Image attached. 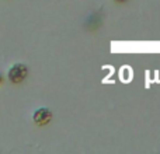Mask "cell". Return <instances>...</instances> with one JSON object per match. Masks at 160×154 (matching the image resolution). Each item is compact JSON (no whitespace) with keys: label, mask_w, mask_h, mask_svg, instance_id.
Masks as SVG:
<instances>
[{"label":"cell","mask_w":160,"mask_h":154,"mask_svg":"<svg viewBox=\"0 0 160 154\" xmlns=\"http://www.w3.org/2000/svg\"><path fill=\"white\" fill-rule=\"evenodd\" d=\"M114 2H118V3H124V2H127V0H114Z\"/></svg>","instance_id":"277c9868"},{"label":"cell","mask_w":160,"mask_h":154,"mask_svg":"<svg viewBox=\"0 0 160 154\" xmlns=\"http://www.w3.org/2000/svg\"><path fill=\"white\" fill-rule=\"evenodd\" d=\"M6 77H7V80L11 84H21L28 77V67L24 63H20V62L18 63H13L7 69Z\"/></svg>","instance_id":"6da1fadb"},{"label":"cell","mask_w":160,"mask_h":154,"mask_svg":"<svg viewBox=\"0 0 160 154\" xmlns=\"http://www.w3.org/2000/svg\"><path fill=\"white\" fill-rule=\"evenodd\" d=\"M3 81H4V76H3L2 73H0V85L3 84Z\"/></svg>","instance_id":"3957f363"},{"label":"cell","mask_w":160,"mask_h":154,"mask_svg":"<svg viewBox=\"0 0 160 154\" xmlns=\"http://www.w3.org/2000/svg\"><path fill=\"white\" fill-rule=\"evenodd\" d=\"M32 121L37 126H45L52 121V111L47 107H39L32 112Z\"/></svg>","instance_id":"7a4b0ae2"}]
</instances>
